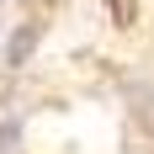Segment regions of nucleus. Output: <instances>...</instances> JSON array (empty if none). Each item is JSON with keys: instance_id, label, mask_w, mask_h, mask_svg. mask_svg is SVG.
Listing matches in <instances>:
<instances>
[{"instance_id": "nucleus-2", "label": "nucleus", "mask_w": 154, "mask_h": 154, "mask_svg": "<svg viewBox=\"0 0 154 154\" xmlns=\"http://www.w3.org/2000/svg\"><path fill=\"white\" fill-rule=\"evenodd\" d=\"M112 5V21H117V27H133V0H106Z\"/></svg>"}, {"instance_id": "nucleus-1", "label": "nucleus", "mask_w": 154, "mask_h": 154, "mask_svg": "<svg viewBox=\"0 0 154 154\" xmlns=\"http://www.w3.org/2000/svg\"><path fill=\"white\" fill-rule=\"evenodd\" d=\"M32 48H37V21H27V27L11 32V48H5V64L11 69H21V64L32 59Z\"/></svg>"}]
</instances>
